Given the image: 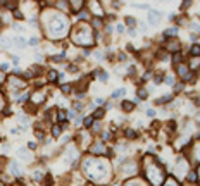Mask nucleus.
<instances>
[{"instance_id": "5701e85b", "label": "nucleus", "mask_w": 200, "mask_h": 186, "mask_svg": "<svg viewBox=\"0 0 200 186\" xmlns=\"http://www.w3.org/2000/svg\"><path fill=\"white\" fill-rule=\"evenodd\" d=\"M36 43H38L36 38H31V40H29V45H36Z\"/></svg>"}, {"instance_id": "4be33fe9", "label": "nucleus", "mask_w": 200, "mask_h": 186, "mask_svg": "<svg viewBox=\"0 0 200 186\" xmlns=\"http://www.w3.org/2000/svg\"><path fill=\"white\" fill-rule=\"evenodd\" d=\"M126 22L129 24V26H133V24H135V19H129V17H128V19H126Z\"/></svg>"}, {"instance_id": "412c9836", "label": "nucleus", "mask_w": 200, "mask_h": 186, "mask_svg": "<svg viewBox=\"0 0 200 186\" xmlns=\"http://www.w3.org/2000/svg\"><path fill=\"white\" fill-rule=\"evenodd\" d=\"M179 60H181V55H179V53H176V57H174V62H176V64H178Z\"/></svg>"}, {"instance_id": "a878e982", "label": "nucleus", "mask_w": 200, "mask_h": 186, "mask_svg": "<svg viewBox=\"0 0 200 186\" xmlns=\"http://www.w3.org/2000/svg\"><path fill=\"white\" fill-rule=\"evenodd\" d=\"M9 69V64H2V71H7Z\"/></svg>"}, {"instance_id": "1a4fd4ad", "label": "nucleus", "mask_w": 200, "mask_h": 186, "mask_svg": "<svg viewBox=\"0 0 200 186\" xmlns=\"http://www.w3.org/2000/svg\"><path fill=\"white\" fill-rule=\"evenodd\" d=\"M176 33H178V29H176V28H171V29L166 31V36H169V35H176Z\"/></svg>"}, {"instance_id": "20e7f679", "label": "nucleus", "mask_w": 200, "mask_h": 186, "mask_svg": "<svg viewBox=\"0 0 200 186\" xmlns=\"http://www.w3.org/2000/svg\"><path fill=\"white\" fill-rule=\"evenodd\" d=\"M171 98H173V96H171V95H166V96H162L160 100H157V103H166V102H169V100H171Z\"/></svg>"}, {"instance_id": "2eb2a0df", "label": "nucleus", "mask_w": 200, "mask_h": 186, "mask_svg": "<svg viewBox=\"0 0 200 186\" xmlns=\"http://www.w3.org/2000/svg\"><path fill=\"white\" fill-rule=\"evenodd\" d=\"M62 91L64 93H69V91H71V86L69 85H62Z\"/></svg>"}, {"instance_id": "f3484780", "label": "nucleus", "mask_w": 200, "mask_h": 186, "mask_svg": "<svg viewBox=\"0 0 200 186\" xmlns=\"http://www.w3.org/2000/svg\"><path fill=\"white\" fill-rule=\"evenodd\" d=\"M48 78H50V79H57V73H55V71H52V73H50V76H48Z\"/></svg>"}, {"instance_id": "39448f33", "label": "nucleus", "mask_w": 200, "mask_h": 186, "mask_svg": "<svg viewBox=\"0 0 200 186\" xmlns=\"http://www.w3.org/2000/svg\"><path fill=\"white\" fill-rule=\"evenodd\" d=\"M81 7H83V2H76V4L73 2V11H79Z\"/></svg>"}, {"instance_id": "0eeeda50", "label": "nucleus", "mask_w": 200, "mask_h": 186, "mask_svg": "<svg viewBox=\"0 0 200 186\" xmlns=\"http://www.w3.org/2000/svg\"><path fill=\"white\" fill-rule=\"evenodd\" d=\"M84 126H86V128H90V124H91V122H93V117H86V119H84Z\"/></svg>"}, {"instance_id": "f257e3e1", "label": "nucleus", "mask_w": 200, "mask_h": 186, "mask_svg": "<svg viewBox=\"0 0 200 186\" xmlns=\"http://www.w3.org/2000/svg\"><path fill=\"white\" fill-rule=\"evenodd\" d=\"M159 12H150V24H155L159 21Z\"/></svg>"}, {"instance_id": "393cba45", "label": "nucleus", "mask_w": 200, "mask_h": 186, "mask_svg": "<svg viewBox=\"0 0 200 186\" xmlns=\"http://www.w3.org/2000/svg\"><path fill=\"white\" fill-rule=\"evenodd\" d=\"M195 178H197V174H195V172H191V174H190V181H195Z\"/></svg>"}, {"instance_id": "9b49d317", "label": "nucleus", "mask_w": 200, "mask_h": 186, "mask_svg": "<svg viewBox=\"0 0 200 186\" xmlns=\"http://www.w3.org/2000/svg\"><path fill=\"white\" fill-rule=\"evenodd\" d=\"M166 186H178V183H176L174 179H167L166 181Z\"/></svg>"}, {"instance_id": "b1692460", "label": "nucleus", "mask_w": 200, "mask_h": 186, "mask_svg": "<svg viewBox=\"0 0 200 186\" xmlns=\"http://www.w3.org/2000/svg\"><path fill=\"white\" fill-rule=\"evenodd\" d=\"M166 83H167V85H173V78H169L167 76V78H166Z\"/></svg>"}, {"instance_id": "dca6fc26", "label": "nucleus", "mask_w": 200, "mask_h": 186, "mask_svg": "<svg viewBox=\"0 0 200 186\" xmlns=\"http://www.w3.org/2000/svg\"><path fill=\"white\" fill-rule=\"evenodd\" d=\"M198 52H200V48L197 47V45H195V47L191 48V55H197V53H198Z\"/></svg>"}, {"instance_id": "f03ea898", "label": "nucleus", "mask_w": 200, "mask_h": 186, "mask_svg": "<svg viewBox=\"0 0 200 186\" xmlns=\"http://www.w3.org/2000/svg\"><path fill=\"white\" fill-rule=\"evenodd\" d=\"M126 186H145V184H143L142 181L135 179V181H129V183H126Z\"/></svg>"}, {"instance_id": "423d86ee", "label": "nucleus", "mask_w": 200, "mask_h": 186, "mask_svg": "<svg viewBox=\"0 0 200 186\" xmlns=\"http://www.w3.org/2000/svg\"><path fill=\"white\" fill-rule=\"evenodd\" d=\"M178 69H179V74L181 76H184V73H188V67H186V66H179Z\"/></svg>"}, {"instance_id": "f8f14e48", "label": "nucleus", "mask_w": 200, "mask_h": 186, "mask_svg": "<svg viewBox=\"0 0 200 186\" xmlns=\"http://www.w3.org/2000/svg\"><path fill=\"white\" fill-rule=\"evenodd\" d=\"M102 116H104V109H98V110L95 112L93 117H97V119H98V117H102Z\"/></svg>"}, {"instance_id": "7ed1b4c3", "label": "nucleus", "mask_w": 200, "mask_h": 186, "mask_svg": "<svg viewBox=\"0 0 200 186\" xmlns=\"http://www.w3.org/2000/svg\"><path fill=\"white\" fill-rule=\"evenodd\" d=\"M133 107H135V103H131V102H124V103H122V109H124V110H131Z\"/></svg>"}, {"instance_id": "4468645a", "label": "nucleus", "mask_w": 200, "mask_h": 186, "mask_svg": "<svg viewBox=\"0 0 200 186\" xmlns=\"http://www.w3.org/2000/svg\"><path fill=\"white\" fill-rule=\"evenodd\" d=\"M138 96H140V98H145V96H147V91L145 90H138Z\"/></svg>"}, {"instance_id": "9d476101", "label": "nucleus", "mask_w": 200, "mask_h": 186, "mask_svg": "<svg viewBox=\"0 0 200 186\" xmlns=\"http://www.w3.org/2000/svg\"><path fill=\"white\" fill-rule=\"evenodd\" d=\"M121 95H124V90H117V91H114V93H112V98H116V96H121Z\"/></svg>"}, {"instance_id": "6e6552de", "label": "nucleus", "mask_w": 200, "mask_h": 186, "mask_svg": "<svg viewBox=\"0 0 200 186\" xmlns=\"http://www.w3.org/2000/svg\"><path fill=\"white\" fill-rule=\"evenodd\" d=\"M59 134H60V126H53V136L57 138Z\"/></svg>"}, {"instance_id": "ddd939ff", "label": "nucleus", "mask_w": 200, "mask_h": 186, "mask_svg": "<svg viewBox=\"0 0 200 186\" xmlns=\"http://www.w3.org/2000/svg\"><path fill=\"white\" fill-rule=\"evenodd\" d=\"M126 136H128V138H135V136H136V133H135V131H129V129H128V131H126Z\"/></svg>"}, {"instance_id": "aec40b11", "label": "nucleus", "mask_w": 200, "mask_h": 186, "mask_svg": "<svg viewBox=\"0 0 200 186\" xmlns=\"http://www.w3.org/2000/svg\"><path fill=\"white\" fill-rule=\"evenodd\" d=\"M59 119H60V121H66V114H64V112H59Z\"/></svg>"}, {"instance_id": "6ab92c4d", "label": "nucleus", "mask_w": 200, "mask_h": 186, "mask_svg": "<svg viewBox=\"0 0 200 186\" xmlns=\"http://www.w3.org/2000/svg\"><path fill=\"white\" fill-rule=\"evenodd\" d=\"M147 116H148V117H153V116H155V112H153L152 109H148V110H147Z\"/></svg>"}, {"instance_id": "a211bd4d", "label": "nucleus", "mask_w": 200, "mask_h": 186, "mask_svg": "<svg viewBox=\"0 0 200 186\" xmlns=\"http://www.w3.org/2000/svg\"><path fill=\"white\" fill-rule=\"evenodd\" d=\"M197 66H198V60H197V59L193 57V60H191V69H195Z\"/></svg>"}]
</instances>
